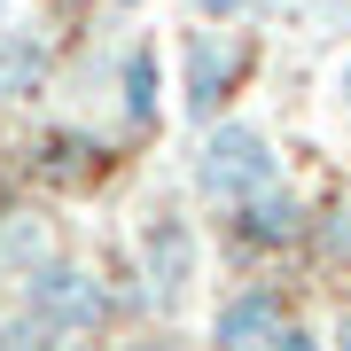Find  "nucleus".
Instances as JSON below:
<instances>
[{"mask_svg":"<svg viewBox=\"0 0 351 351\" xmlns=\"http://www.w3.org/2000/svg\"><path fill=\"white\" fill-rule=\"evenodd\" d=\"M110 328V297L86 265L63 258H39L24 274V313H16V336H94Z\"/></svg>","mask_w":351,"mask_h":351,"instance_id":"obj_1","label":"nucleus"},{"mask_svg":"<svg viewBox=\"0 0 351 351\" xmlns=\"http://www.w3.org/2000/svg\"><path fill=\"white\" fill-rule=\"evenodd\" d=\"M274 180H281L274 141L258 125H219L211 117V133H203V149H195V195L203 203H242V195L274 188Z\"/></svg>","mask_w":351,"mask_h":351,"instance_id":"obj_2","label":"nucleus"},{"mask_svg":"<svg viewBox=\"0 0 351 351\" xmlns=\"http://www.w3.org/2000/svg\"><path fill=\"white\" fill-rule=\"evenodd\" d=\"M133 265H141V281H149V304H156V313H180L188 289H195L203 242H195V226L180 219V211H156V219L133 234Z\"/></svg>","mask_w":351,"mask_h":351,"instance_id":"obj_3","label":"nucleus"},{"mask_svg":"<svg viewBox=\"0 0 351 351\" xmlns=\"http://www.w3.org/2000/svg\"><path fill=\"white\" fill-rule=\"evenodd\" d=\"M234 78H242V47L226 32H188L180 39V110L195 117V125H211V117L226 110V94H234Z\"/></svg>","mask_w":351,"mask_h":351,"instance_id":"obj_4","label":"nucleus"},{"mask_svg":"<svg viewBox=\"0 0 351 351\" xmlns=\"http://www.w3.org/2000/svg\"><path fill=\"white\" fill-rule=\"evenodd\" d=\"M211 336H219V343H304V328L281 313L274 289H242V297H226V304H219Z\"/></svg>","mask_w":351,"mask_h":351,"instance_id":"obj_5","label":"nucleus"},{"mask_svg":"<svg viewBox=\"0 0 351 351\" xmlns=\"http://www.w3.org/2000/svg\"><path fill=\"white\" fill-rule=\"evenodd\" d=\"M297 234H304V203L289 195L281 180L234 203V242L242 250H281V242H297Z\"/></svg>","mask_w":351,"mask_h":351,"instance_id":"obj_6","label":"nucleus"},{"mask_svg":"<svg viewBox=\"0 0 351 351\" xmlns=\"http://www.w3.org/2000/svg\"><path fill=\"white\" fill-rule=\"evenodd\" d=\"M39 78H47V39H32V32L0 39V101H32Z\"/></svg>","mask_w":351,"mask_h":351,"instance_id":"obj_7","label":"nucleus"},{"mask_svg":"<svg viewBox=\"0 0 351 351\" xmlns=\"http://www.w3.org/2000/svg\"><path fill=\"white\" fill-rule=\"evenodd\" d=\"M117 110H125V125H149L156 117V47L125 55V71H117Z\"/></svg>","mask_w":351,"mask_h":351,"instance_id":"obj_8","label":"nucleus"},{"mask_svg":"<svg viewBox=\"0 0 351 351\" xmlns=\"http://www.w3.org/2000/svg\"><path fill=\"white\" fill-rule=\"evenodd\" d=\"M39 258H55V250H47V226H39V219H16V226H0V265H8L16 281H24Z\"/></svg>","mask_w":351,"mask_h":351,"instance_id":"obj_9","label":"nucleus"},{"mask_svg":"<svg viewBox=\"0 0 351 351\" xmlns=\"http://www.w3.org/2000/svg\"><path fill=\"white\" fill-rule=\"evenodd\" d=\"M313 242H320V258H336V265H351V203H343V211H328V219L313 226Z\"/></svg>","mask_w":351,"mask_h":351,"instance_id":"obj_10","label":"nucleus"},{"mask_svg":"<svg viewBox=\"0 0 351 351\" xmlns=\"http://www.w3.org/2000/svg\"><path fill=\"white\" fill-rule=\"evenodd\" d=\"M203 16H234V8H250V0H195Z\"/></svg>","mask_w":351,"mask_h":351,"instance_id":"obj_11","label":"nucleus"},{"mask_svg":"<svg viewBox=\"0 0 351 351\" xmlns=\"http://www.w3.org/2000/svg\"><path fill=\"white\" fill-rule=\"evenodd\" d=\"M336 101H343V110H351V63L336 71Z\"/></svg>","mask_w":351,"mask_h":351,"instance_id":"obj_12","label":"nucleus"},{"mask_svg":"<svg viewBox=\"0 0 351 351\" xmlns=\"http://www.w3.org/2000/svg\"><path fill=\"white\" fill-rule=\"evenodd\" d=\"M336 343H351V313H343V320H336Z\"/></svg>","mask_w":351,"mask_h":351,"instance_id":"obj_13","label":"nucleus"},{"mask_svg":"<svg viewBox=\"0 0 351 351\" xmlns=\"http://www.w3.org/2000/svg\"><path fill=\"white\" fill-rule=\"evenodd\" d=\"M8 8H16V0H0V16H8Z\"/></svg>","mask_w":351,"mask_h":351,"instance_id":"obj_14","label":"nucleus"}]
</instances>
